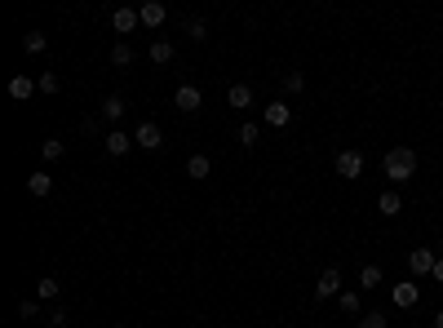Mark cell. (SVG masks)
Segmentation results:
<instances>
[{
  "instance_id": "obj_1",
  "label": "cell",
  "mask_w": 443,
  "mask_h": 328,
  "mask_svg": "<svg viewBox=\"0 0 443 328\" xmlns=\"http://www.w3.org/2000/svg\"><path fill=\"white\" fill-rule=\"evenodd\" d=\"M381 168H385L390 182H412V177H417V151H412V147H390Z\"/></svg>"
},
{
  "instance_id": "obj_2",
  "label": "cell",
  "mask_w": 443,
  "mask_h": 328,
  "mask_svg": "<svg viewBox=\"0 0 443 328\" xmlns=\"http://www.w3.org/2000/svg\"><path fill=\"white\" fill-rule=\"evenodd\" d=\"M315 297H319V302H328V297H342V270H337V266L319 270V279H315Z\"/></svg>"
},
{
  "instance_id": "obj_3",
  "label": "cell",
  "mask_w": 443,
  "mask_h": 328,
  "mask_svg": "<svg viewBox=\"0 0 443 328\" xmlns=\"http://www.w3.org/2000/svg\"><path fill=\"white\" fill-rule=\"evenodd\" d=\"M134 142L142 147V151H160V147H164V134H160L155 120H142V125L134 129Z\"/></svg>"
},
{
  "instance_id": "obj_4",
  "label": "cell",
  "mask_w": 443,
  "mask_h": 328,
  "mask_svg": "<svg viewBox=\"0 0 443 328\" xmlns=\"http://www.w3.org/2000/svg\"><path fill=\"white\" fill-rule=\"evenodd\" d=\"M333 168H337V177H346V182H355V177L364 173V155H359V151H337Z\"/></svg>"
},
{
  "instance_id": "obj_5",
  "label": "cell",
  "mask_w": 443,
  "mask_h": 328,
  "mask_svg": "<svg viewBox=\"0 0 443 328\" xmlns=\"http://www.w3.org/2000/svg\"><path fill=\"white\" fill-rule=\"evenodd\" d=\"M435 262H439V249H412L408 253V270L412 275H430V270H435Z\"/></svg>"
},
{
  "instance_id": "obj_6",
  "label": "cell",
  "mask_w": 443,
  "mask_h": 328,
  "mask_svg": "<svg viewBox=\"0 0 443 328\" xmlns=\"http://www.w3.org/2000/svg\"><path fill=\"white\" fill-rule=\"evenodd\" d=\"M173 107H177V111H186V116H191V111H200V107H204V93L195 89V84H182V89L173 93Z\"/></svg>"
},
{
  "instance_id": "obj_7",
  "label": "cell",
  "mask_w": 443,
  "mask_h": 328,
  "mask_svg": "<svg viewBox=\"0 0 443 328\" xmlns=\"http://www.w3.org/2000/svg\"><path fill=\"white\" fill-rule=\"evenodd\" d=\"M262 120H266L270 129H288L293 125V107H288V102H270V107L262 111Z\"/></svg>"
},
{
  "instance_id": "obj_8",
  "label": "cell",
  "mask_w": 443,
  "mask_h": 328,
  "mask_svg": "<svg viewBox=\"0 0 443 328\" xmlns=\"http://www.w3.org/2000/svg\"><path fill=\"white\" fill-rule=\"evenodd\" d=\"M102 142H107V155H129V147H138L134 134H125V129H111Z\"/></svg>"
},
{
  "instance_id": "obj_9",
  "label": "cell",
  "mask_w": 443,
  "mask_h": 328,
  "mask_svg": "<svg viewBox=\"0 0 443 328\" xmlns=\"http://www.w3.org/2000/svg\"><path fill=\"white\" fill-rule=\"evenodd\" d=\"M111 27H116V36H129L134 27H142V18H138V9H116V14H111Z\"/></svg>"
},
{
  "instance_id": "obj_10",
  "label": "cell",
  "mask_w": 443,
  "mask_h": 328,
  "mask_svg": "<svg viewBox=\"0 0 443 328\" xmlns=\"http://www.w3.org/2000/svg\"><path fill=\"white\" fill-rule=\"evenodd\" d=\"M390 297H394V306H403V311H408V306L421 302V288H417V284H394Z\"/></svg>"
},
{
  "instance_id": "obj_11",
  "label": "cell",
  "mask_w": 443,
  "mask_h": 328,
  "mask_svg": "<svg viewBox=\"0 0 443 328\" xmlns=\"http://www.w3.org/2000/svg\"><path fill=\"white\" fill-rule=\"evenodd\" d=\"M36 89H40V84H36L31 76H14V80H9V98H14V102H27Z\"/></svg>"
},
{
  "instance_id": "obj_12",
  "label": "cell",
  "mask_w": 443,
  "mask_h": 328,
  "mask_svg": "<svg viewBox=\"0 0 443 328\" xmlns=\"http://www.w3.org/2000/svg\"><path fill=\"white\" fill-rule=\"evenodd\" d=\"M138 18H142V27H160V23L168 18V9L160 5V0H147V5L138 9Z\"/></svg>"
},
{
  "instance_id": "obj_13",
  "label": "cell",
  "mask_w": 443,
  "mask_h": 328,
  "mask_svg": "<svg viewBox=\"0 0 443 328\" xmlns=\"http://www.w3.org/2000/svg\"><path fill=\"white\" fill-rule=\"evenodd\" d=\"M226 102L240 107V111H249L253 107V89H249V84H231V89H226Z\"/></svg>"
},
{
  "instance_id": "obj_14",
  "label": "cell",
  "mask_w": 443,
  "mask_h": 328,
  "mask_svg": "<svg viewBox=\"0 0 443 328\" xmlns=\"http://www.w3.org/2000/svg\"><path fill=\"white\" fill-rule=\"evenodd\" d=\"M399 209H403L399 191H381V195H377V213H381V218H394Z\"/></svg>"
},
{
  "instance_id": "obj_15",
  "label": "cell",
  "mask_w": 443,
  "mask_h": 328,
  "mask_svg": "<svg viewBox=\"0 0 443 328\" xmlns=\"http://www.w3.org/2000/svg\"><path fill=\"white\" fill-rule=\"evenodd\" d=\"M125 98H120V93H111L107 102H102V120H111V125H116V120H125Z\"/></svg>"
},
{
  "instance_id": "obj_16",
  "label": "cell",
  "mask_w": 443,
  "mask_h": 328,
  "mask_svg": "<svg viewBox=\"0 0 443 328\" xmlns=\"http://www.w3.org/2000/svg\"><path fill=\"white\" fill-rule=\"evenodd\" d=\"M27 191H31L36 200H45V195L53 191V177L49 173H31V177H27Z\"/></svg>"
},
{
  "instance_id": "obj_17",
  "label": "cell",
  "mask_w": 443,
  "mask_h": 328,
  "mask_svg": "<svg viewBox=\"0 0 443 328\" xmlns=\"http://www.w3.org/2000/svg\"><path fill=\"white\" fill-rule=\"evenodd\" d=\"M337 306H342V315H364V302H359V293H351V288H342Z\"/></svg>"
},
{
  "instance_id": "obj_18",
  "label": "cell",
  "mask_w": 443,
  "mask_h": 328,
  "mask_svg": "<svg viewBox=\"0 0 443 328\" xmlns=\"http://www.w3.org/2000/svg\"><path fill=\"white\" fill-rule=\"evenodd\" d=\"M111 62H116V67H129V62H134V45L116 40V45H111Z\"/></svg>"
},
{
  "instance_id": "obj_19",
  "label": "cell",
  "mask_w": 443,
  "mask_h": 328,
  "mask_svg": "<svg viewBox=\"0 0 443 328\" xmlns=\"http://www.w3.org/2000/svg\"><path fill=\"white\" fill-rule=\"evenodd\" d=\"M173 58H177V49L168 40H155V45H151V62H160V67H164V62H173Z\"/></svg>"
},
{
  "instance_id": "obj_20",
  "label": "cell",
  "mask_w": 443,
  "mask_h": 328,
  "mask_svg": "<svg viewBox=\"0 0 443 328\" xmlns=\"http://www.w3.org/2000/svg\"><path fill=\"white\" fill-rule=\"evenodd\" d=\"M186 173H191V177H200V182H204V177H209V173H213V164H209V155H191V160H186Z\"/></svg>"
},
{
  "instance_id": "obj_21",
  "label": "cell",
  "mask_w": 443,
  "mask_h": 328,
  "mask_svg": "<svg viewBox=\"0 0 443 328\" xmlns=\"http://www.w3.org/2000/svg\"><path fill=\"white\" fill-rule=\"evenodd\" d=\"M359 288H381V266H372V262H368V266L359 270Z\"/></svg>"
},
{
  "instance_id": "obj_22",
  "label": "cell",
  "mask_w": 443,
  "mask_h": 328,
  "mask_svg": "<svg viewBox=\"0 0 443 328\" xmlns=\"http://www.w3.org/2000/svg\"><path fill=\"white\" fill-rule=\"evenodd\" d=\"M62 151H67V147H62V138H45V147H40L45 160H62Z\"/></svg>"
},
{
  "instance_id": "obj_23",
  "label": "cell",
  "mask_w": 443,
  "mask_h": 328,
  "mask_svg": "<svg viewBox=\"0 0 443 328\" xmlns=\"http://www.w3.org/2000/svg\"><path fill=\"white\" fill-rule=\"evenodd\" d=\"M36 84H40V93H58V89H62V76H58V71H45Z\"/></svg>"
},
{
  "instance_id": "obj_24",
  "label": "cell",
  "mask_w": 443,
  "mask_h": 328,
  "mask_svg": "<svg viewBox=\"0 0 443 328\" xmlns=\"http://www.w3.org/2000/svg\"><path fill=\"white\" fill-rule=\"evenodd\" d=\"M45 45H49V40H45L40 31H27V36H23V49H27V53H40Z\"/></svg>"
},
{
  "instance_id": "obj_25",
  "label": "cell",
  "mask_w": 443,
  "mask_h": 328,
  "mask_svg": "<svg viewBox=\"0 0 443 328\" xmlns=\"http://www.w3.org/2000/svg\"><path fill=\"white\" fill-rule=\"evenodd\" d=\"M240 147H257V125H240Z\"/></svg>"
},
{
  "instance_id": "obj_26",
  "label": "cell",
  "mask_w": 443,
  "mask_h": 328,
  "mask_svg": "<svg viewBox=\"0 0 443 328\" xmlns=\"http://www.w3.org/2000/svg\"><path fill=\"white\" fill-rule=\"evenodd\" d=\"M284 89L288 93H301V89H306V76H301V71H288V76H284Z\"/></svg>"
},
{
  "instance_id": "obj_27",
  "label": "cell",
  "mask_w": 443,
  "mask_h": 328,
  "mask_svg": "<svg viewBox=\"0 0 443 328\" xmlns=\"http://www.w3.org/2000/svg\"><path fill=\"white\" fill-rule=\"evenodd\" d=\"M186 31H191V40H200V45L209 40V27H204L200 18H191V23H186Z\"/></svg>"
},
{
  "instance_id": "obj_28",
  "label": "cell",
  "mask_w": 443,
  "mask_h": 328,
  "mask_svg": "<svg viewBox=\"0 0 443 328\" xmlns=\"http://www.w3.org/2000/svg\"><path fill=\"white\" fill-rule=\"evenodd\" d=\"M18 315H23V320H36V315H40V302H36V297H27V302H18Z\"/></svg>"
},
{
  "instance_id": "obj_29",
  "label": "cell",
  "mask_w": 443,
  "mask_h": 328,
  "mask_svg": "<svg viewBox=\"0 0 443 328\" xmlns=\"http://www.w3.org/2000/svg\"><path fill=\"white\" fill-rule=\"evenodd\" d=\"M36 293H40V297H58V279H53V275H45L40 284H36Z\"/></svg>"
},
{
  "instance_id": "obj_30",
  "label": "cell",
  "mask_w": 443,
  "mask_h": 328,
  "mask_svg": "<svg viewBox=\"0 0 443 328\" xmlns=\"http://www.w3.org/2000/svg\"><path fill=\"white\" fill-rule=\"evenodd\" d=\"M359 328H385V315H381V311H368V315H359Z\"/></svg>"
},
{
  "instance_id": "obj_31",
  "label": "cell",
  "mask_w": 443,
  "mask_h": 328,
  "mask_svg": "<svg viewBox=\"0 0 443 328\" xmlns=\"http://www.w3.org/2000/svg\"><path fill=\"white\" fill-rule=\"evenodd\" d=\"M49 328H67V315H62V311H49Z\"/></svg>"
},
{
  "instance_id": "obj_32",
  "label": "cell",
  "mask_w": 443,
  "mask_h": 328,
  "mask_svg": "<svg viewBox=\"0 0 443 328\" xmlns=\"http://www.w3.org/2000/svg\"><path fill=\"white\" fill-rule=\"evenodd\" d=\"M430 279H435V284H443V257L435 262V270H430Z\"/></svg>"
},
{
  "instance_id": "obj_33",
  "label": "cell",
  "mask_w": 443,
  "mask_h": 328,
  "mask_svg": "<svg viewBox=\"0 0 443 328\" xmlns=\"http://www.w3.org/2000/svg\"><path fill=\"white\" fill-rule=\"evenodd\" d=\"M435 328H443V311H439V315H435Z\"/></svg>"
}]
</instances>
